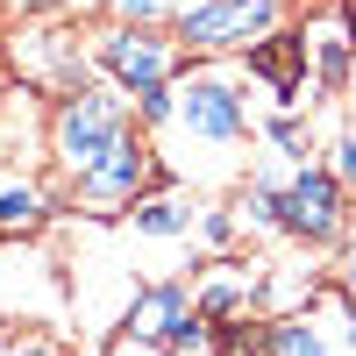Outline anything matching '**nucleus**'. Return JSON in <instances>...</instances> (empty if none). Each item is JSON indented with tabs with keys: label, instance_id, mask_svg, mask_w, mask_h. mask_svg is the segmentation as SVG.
Masks as SVG:
<instances>
[{
	"label": "nucleus",
	"instance_id": "9",
	"mask_svg": "<svg viewBox=\"0 0 356 356\" xmlns=\"http://www.w3.org/2000/svg\"><path fill=\"white\" fill-rule=\"evenodd\" d=\"M193 314V285L186 278H157V285H136V300H129V342H143V349H157L178 321Z\"/></svg>",
	"mask_w": 356,
	"mask_h": 356
},
{
	"label": "nucleus",
	"instance_id": "22",
	"mask_svg": "<svg viewBox=\"0 0 356 356\" xmlns=\"http://www.w3.org/2000/svg\"><path fill=\"white\" fill-rule=\"evenodd\" d=\"M122 356H136V349H122ZM157 356H164V349H157Z\"/></svg>",
	"mask_w": 356,
	"mask_h": 356
},
{
	"label": "nucleus",
	"instance_id": "2",
	"mask_svg": "<svg viewBox=\"0 0 356 356\" xmlns=\"http://www.w3.org/2000/svg\"><path fill=\"white\" fill-rule=\"evenodd\" d=\"M278 235L285 243H307V250H335L349 243V186L328 164H292L278 178Z\"/></svg>",
	"mask_w": 356,
	"mask_h": 356
},
{
	"label": "nucleus",
	"instance_id": "14",
	"mask_svg": "<svg viewBox=\"0 0 356 356\" xmlns=\"http://www.w3.org/2000/svg\"><path fill=\"white\" fill-rule=\"evenodd\" d=\"M200 235H207V250H228L235 235H243V221H235V207H200Z\"/></svg>",
	"mask_w": 356,
	"mask_h": 356
},
{
	"label": "nucleus",
	"instance_id": "11",
	"mask_svg": "<svg viewBox=\"0 0 356 356\" xmlns=\"http://www.w3.org/2000/svg\"><path fill=\"white\" fill-rule=\"evenodd\" d=\"M264 356H335L328 335H321V321L300 307V314H271V342H264Z\"/></svg>",
	"mask_w": 356,
	"mask_h": 356
},
{
	"label": "nucleus",
	"instance_id": "7",
	"mask_svg": "<svg viewBox=\"0 0 356 356\" xmlns=\"http://www.w3.org/2000/svg\"><path fill=\"white\" fill-rule=\"evenodd\" d=\"M257 292H264V264L214 250L207 278L193 285V300H200V314H207V321H243V314H264V307H257Z\"/></svg>",
	"mask_w": 356,
	"mask_h": 356
},
{
	"label": "nucleus",
	"instance_id": "3",
	"mask_svg": "<svg viewBox=\"0 0 356 356\" xmlns=\"http://www.w3.org/2000/svg\"><path fill=\"white\" fill-rule=\"evenodd\" d=\"M285 0H186L171 15V36L186 43L193 57H228V50H250L278 29Z\"/></svg>",
	"mask_w": 356,
	"mask_h": 356
},
{
	"label": "nucleus",
	"instance_id": "1",
	"mask_svg": "<svg viewBox=\"0 0 356 356\" xmlns=\"http://www.w3.org/2000/svg\"><path fill=\"white\" fill-rule=\"evenodd\" d=\"M171 129L200 143L207 164L214 171H235V150L250 143V107H243V86H235L228 72H178V114H171Z\"/></svg>",
	"mask_w": 356,
	"mask_h": 356
},
{
	"label": "nucleus",
	"instance_id": "10",
	"mask_svg": "<svg viewBox=\"0 0 356 356\" xmlns=\"http://www.w3.org/2000/svg\"><path fill=\"white\" fill-rule=\"evenodd\" d=\"M193 221H200V207H193L186 193H143V200L129 207V228H136V235H150V243L193 235Z\"/></svg>",
	"mask_w": 356,
	"mask_h": 356
},
{
	"label": "nucleus",
	"instance_id": "19",
	"mask_svg": "<svg viewBox=\"0 0 356 356\" xmlns=\"http://www.w3.org/2000/svg\"><path fill=\"white\" fill-rule=\"evenodd\" d=\"M342 342L356 349V300H349V292H342Z\"/></svg>",
	"mask_w": 356,
	"mask_h": 356
},
{
	"label": "nucleus",
	"instance_id": "13",
	"mask_svg": "<svg viewBox=\"0 0 356 356\" xmlns=\"http://www.w3.org/2000/svg\"><path fill=\"white\" fill-rule=\"evenodd\" d=\"M264 143H271L278 157H292V164H307V157H314V129H307V122H300V114H292V107H285V114H271V122H264Z\"/></svg>",
	"mask_w": 356,
	"mask_h": 356
},
{
	"label": "nucleus",
	"instance_id": "15",
	"mask_svg": "<svg viewBox=\"0 0 356 356\" xmlns=\"http://www.w3.org/2000/svg\"><path fill=\"white\" fill-rule=\"evenodd\" d=\"M186 0H114V15L122 22H143V29H157V22H171Z\"/></svg>",
	"mask_w": 356,
	"mask_h": 356
},
{
	"label": "nucleus",
	"instance_id": "16",
	"mask_svg": "<svg viewBox=\"0 0 356 356\" xmlns=\"http://www.w3.org/2000/svg\"><path fill=\"white\" fill-rule=\"evenodd\" d=\"M321 164H328V171H335V178H342V186H349V193H356V129H342V136H335V143H328V157H321Z\"/></svg>",
	"mask_w": 356,
	"mask_h": 356
},
{
	"label": "nucleus",
	"instance_id": "4",
	"mask_svg": "<svg viewBox=\"0 0 356 356\" xmlns=\"http://www.w3.org/2000/svg\"><path fill=\"white\" fill-rule=\"evenodd\" d=\"M122 136H129V100H122V86H114V93L86 86V93H65V107H57L50 150H57V164L79 178V171H93Z\"/></svg>",
	"mask_w": 356,
	"mask_h": 356
},
{
	"label": "nucleus",
	"instance_id": "5",
	"mask_svg": "<svg viewBox=\"0 0 356 356\" xmlns=\"http://www.w3.org/2000/svg\"><path fill=\"white\" fill-rule=\"evenodd\" d=\"M93 65L122 86V93H150V86H171L178 72L193 65V50L178 43V36L143 29V22H114V29L93 36Z\"/></svg>",
	"mask_w": 356,
	"mask_h": 356
},
{
	"label": "nucleus",
	"instance_id": "17",
	"mask_svg": "<svg viewBox=\"0 0 356 356\" xmlns=\"http://www.w3.org/2000/svg\"><path fill=\"white\" fill-rule=\"evenodd\" d=\"M8 356H65V349H57V342H50V335H22V342H15V349H8Z\"/></svg>",
	"mask_w": 356,
	"mask_h": 356
},
{
	"label": "nucleus",
	"instance_id": "8",
	"mask_svg": "<svg viewBox=\"0 0 356 356\" xmlns=\"http://www.w3.org/2000/svg\"><path fill=\"white\" fill-rule=\"evenodd\" d=\"M300 50H307V86L314 93H342L349 65H356V22L349 15H314L300 29Z\"/></svg>",
	"mask_w": 356,
	"mask_h": 356
},
{
	"label": "nucleus",
	"instance_id": "18",
	"mask_svg": "<svg viewBox=\"0 0 356 356\" xmlns=\"http://www.w3.org/2000/svg\"><path fill=\"white\" fill-rule=\"evenodd\" d=\"M342 292L356 300V243H342Z\"/></svg>",
	"mask_w": 356,
	"mask_h": 356
},
{
	"label": "nucleus",
	"instance_id": "12",
	"mask_svg": "<svg viewBox=\"0 0 356 356\" xmlns=\"http://www.w3.org/2000/svg\"><path fill=\"white\" fill-rule=\"evenodd\" d=\"M43 214H50L43 186H29V178H8V186H0V235H29V228H43Z\"/></svg>",
	"mask_w": 356,
	"mask_h": 356
},
{
	"label": "nucleus",
	"instance_id": "21",
	"mask_svg": "<svg viewBox=\"0 0 356 356\" xmlns=\"http://www.w3.org/2000/svg\"><path fill=\"white\" fill-rule=\"evenodd\" d=\"M349 122H356V100H349Z\"/></svg>",
	"mask_w": 356,
	"mask_h": 356
},
{
	"label": "nucleus",
	"instance_id": "6",
	"mask_svg": "<svg viewBox=\"0 0 356 356\" xmlns=\"http://www.w3.org/2000/svg\"><path fill=\"white\" fill-rule=\"evenodd\" d=\"M157 178H164V157L129 129L93 171H79V207L86 214H122V207H136L143 193H157Z\"/></svg>",
	"mask_w": 356,
	"mask_h": 356
},
{
	"label": "nucleus",
	"instance_id": "20",
	"mask_svg": "<svg viewBox=\"0 0 356 356\" xmlns=\"http://www.w3.org/2000/svg\"><path fill=\"white\" fill-rule=\"evenodd\" d=\"M15 8H57V0H15Z\"/></svg>",
	"mask_w": 356,
	"mask_h": 356
}]
</instances>
